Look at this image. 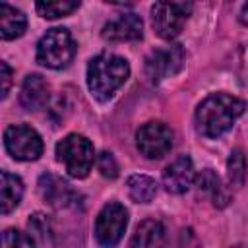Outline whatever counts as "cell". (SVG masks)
Wrapping results in <instances>:
<instances>
[{"instance_id":"obj_9","label":"cell","mask_w":248,"mask_h":248,"mask_svg":"<svg viewBox=\"0 0 248 248\" xmlns=\"http://www.w3.org/2000/svg\"><path fill=\"white\" fill-rule=\"evenodd\" d=\"M184 62V50L180 45H170L163 48H155L145 58V76L151 83H159L170 76H174Z\"/></svg>"},{"instance_id":"obj_12","label":"cell","mask_w":248,"mask_h":248,"mask_svg":"<svg viewBox=\"0 0 248 248\" xmlns=\"http://www.w3.org/2000/svg\"><path fill=\"white\" fill-rule=\"evenodd\" d=\"M196 180L194 161L188 155H178L163 170V186L170 194H184Z\"/></svg>"},{"instance_id":"obj_15","label":"cell","mask_w":248,"mask_h":248,"mask_svg":"<svg viewBox=\"0 0 248 248\" xmlns=\"http://www.w3.org/2000/svg\"><path fill=\"white\" fill-rule=\"evenodd\" d=\"M196 188L198 194L207 198L215 207H225L229 203V194L225 192V188L221 186V178L215 174V170L211 169H203L198 176H196Z\"/></svg>"},{"instance_id":"obj_17","label":"cell","mask_w":248,"mask_h":248,"mask_svg":"<svg viewBox=\"0 0 248 248\" xmlns=\"http://www.w3.org/2000/svg\"><path fill=\"white\" fill-rule=\"evenodd\" d=\"M27 27V17L21 10L2 2L0 4V37L4 41H12L23 35Z\"/></svg>"},{"instance_id":"obj_16","label":"cell","mask_w":248,"mask_h":248,"mask_svg":"<svg viewBox=\"0 0 248 248\" xmlns=\"http://www.w3.org/2000/svg\"><path fill=\"white\" fill-rule=\"evenodd\" d=\"M23 196V182L17 174H12L8 170H2L0 174V209L4 215L14 211Z\"/></svg>"},{"instance_id":"obj_4","label":"cell","mask_w":248,"mask_h":248,"mask_svg":"<svg viewBox=\"0 0 248 248\" xmlns=\"http://www.w3.org/2000/svg\"><path fill=\"white\" fill-rule=\"evenodd\" d=\"M76 56V41L64 27L48 29L37 43V62L50 70L66 68Z\"/></svg>"},{"instance_id":"obj_1","label":"cell","mask_w":248,"mask_h":248,"mask_svg":"<svg viewBox=\"0 0 248 248\" xmlns=\"http://www.w3.org/2000/svg\"><path fill=\"white\" fill-rule=\"evenodd\" d=\"M244 108L246 103L231 93H211L196 108V128L205 138H219L232 128Z\"/></svg>"},{"instance_id":"obj_5","label":"cell","mask_w":248,"mask_h":248,"mask_svg":"<svg viewBox=\"0 0 248 248\" xmlns=\"http://www.w3.org/2000/svg\"><path fill=\"white\" fill-rule=\"evenodd\" d=\"M192 14V4L186 2H155L151 6V23L161 39L172 41L184 29L188 16Z\"/></svg>"},{"instance_id":"obj_10","label":"cell","mask_w":248,"mask_h":248,"mask_svg":"<svg viewBox=\"0 0 248 248\" xmlns=\"http://www.w3.org/2000/svg\"><path fill=\"white\" fill-rule=\"evenodd\" d=\"M37 186H39V194H41L43 202L56 209L72 207V205H76V202L79 198V194L76 190H72V186L66 180H62L60 176L50 174V172L41 174Z\"/></svg>"},{"instance_id":"obj_2","label":"cell","mask_w":248,"mask_h":248,"mask_svg":"<svg viewBox=\"0 0 248 248\" xmlns=\"http://www.w3.org/2000/svg\"><path fill=\"white\" fill-rule=\"evenodd\" d=\"M130 76V64L118 54H97L87 66V87L97 101H108Z\"/></svg>"},{"instance_id":"obj_21","label":"cell","mask_w":248,"mask_h":248,"mask_svg":"<svg viewBox=\"0 0 248 248\" xmlns=\"http://www.w3.org/2000/svg\"><path fill=\"white\" fill-rule=\"evenodd\" d=\"M2 248H37L35 238L17 229H6L2 232Z\"/></svg>"},{"instance_id":"obj_8","label":"cell","mask_w":248,"mask_h":248,"mask_svg":"<svg viewBox=\"0 0 248 248\" xmlns=\"http://www.w3.org/2000/svg\"><path fill=\"white\" fill-rule=\"evenodd\" d=\"M172 130L159 120L145 122L136 132V145L140 153L147 159H161L172 147Z\"/></svg>"},{"instance_id":"obj_20","label":"cell","mask_w":248,"mask_h":248,"mask_svg":"<svg viewBox=\"0 0 248 248\" xmlns=\"http://www.w3.org/2000/svg\"><path fill=\"white\" fill-rule=\"evenodd\" d=\"M227 170H229V182L234 188H240L246 180V155L240 147L231 151L229 163H227Z\"/></svg>"},{"instance_id":"obj_22","label":"cell","mask_w":248,"mask_h":248,"mask_svg":"<svg viewBox=\"0 0 248 248\" xmlns=\"http://www.w3.org/2000/svg\"><path fill=\"white\" fill-rule=\"evenodd\" d=\"M95 163H97L99 172H101L105 178L112 180V178L118 176V163H116V159H114V155H112L110 151H103V153H99Z\"/></svg>"},{"instance_id":"obj_3","label":"cell","mask_w":248,"mask_h":248,"mask_svg":"<svg viewBox=\"0 0 248 248\" xmlns=\"http://www.w3.org/2000/svg\"><path fill=\"white\" fill-rule=\"evenodd\" d=\"M56 161L72 178H85L97 161L93 143L81 134H68L56 143Z\"/></svg>"},{"instance_id":"obj_11","label":"cell","mask_w":248,"mask_h":248,"mask_svg":"<svg viewBox=\"0 0 248 248\" xmlns=\"http://www.w3.org/2000/svg\"><path fill=\"white\" fill-rule=\"evenodd\" d=\"M103 39L110 43H128V41H140L143 37V21L134 12L118 14L116 17L108 19L103 25Z\"/></svg>"},{"instance_id":"obj_25","label":"cell","mask_w":248,"mask_h":248,"mask_svg":"<svg viewBox=\"0 0 248 248\" xmlns=\"http://www.w3.org/2000/svg\"><path fill=\"white\" fill-rule=\"evenodd\" d=\"M231 248H242V246H231Z\"/></svg>"},{"instance_id":"obj_6","label":"cell","mask_w":248,"mask_h":248,"mask_svg":"<svg viewBox=\"0 0 248 248\" xmlns=\"http://www.w3.org/2000/svg\"><path fill=\"white\" fill-rule=\"evenodd\" d=\"M128 227V209L118 202H108L103 205L95 219V240L103 248H112L124 236Z\"/></svg>"},{"instance_id":"obj_24","label":"cell","mask_w":248,"mask_h":248,"mask_svg":"<svg viewBox=\"0 0 248 248\" xmlns=\"http://www.w3.org/2000/svg\"><path fill=\"white\" fill-rule=\"evenodd\" d=\"M238 19H240L244 25H248V2H246V4H242L240 14H238Z\"/></svg>"},{"instance_id":"obj_7","label":"cell","mask_w":248,"mask_h":248,"mask_svg":"<svg viewBox=\"0 0 248 248\" xmlns=\"http://www.w3.org/2000/svg\"><path fill=\"white\" fill-rule=\"evenodd\" d=\"M4 147L16 161H35L43 155V140L27 124L8 126L4 130Z\"/></svg>"},{"instance_id":"obj_19","label":"cell","mask_w":248,"mask_h":248,"mask_svg":"<svg viewBox=\"0 0 248 248\" xmlns=\"http://www.w3.org/2000/svg\"><path fill=\"white\" fill-rule=\"evenodd\" d=\"M78 8H79V2H76V0H43V2L35 4V10L39 12V16L46 17V19L70 16Z\"/></svg>"},{"instance_id":"obj_18","label":"cell","mask_w":248,"mask_h":248,"mask_svg":"<svg viewBox=\"0 0 248 248\" xmlns=\"http://www.w3.org/2000/svg\"><path fill=\"white\" fill-rule=\"evenodd\" d=\"M128 194L136 203H149L157 194V182L147 174H132L126 180Z\"/></svg>"},{"instance_id":"obj_23","label":"cell","mask_w":248,"mask_h":248,"mask_svg":"<svg viewBox=\"0 0 248 248\" xmlns=\"http://www.w3.org/2000/svg\"><path fill=\"white\" fill-rule=\"evenodd\" d=\"M0 79H2V89H0V97L6 99L10 93V85H12V68L8 66V62H0Z\"/></svg>"},{"instance_id":"obj_14","label":"cell","mask_w":248,"mask_h":248,"mask_svg":"<svg viewBox=\"0 0 248 248\" xmlns=\"http://www.w3.org/2000/svg\"><path fill=\"white\" fill-rule=\"evenodd\" d=\"M165 227L157 219H145L141 221L132 238H130V248H165Z\"/></svg>"},{"instance_id":"obj_13","label":"cell","mask_w":248,"mask_h":248,"mask_svg":"<svg viewBox=\"0 0 248 248\" xmlns=\"http://www.w3.org/2000/svg\"><path fill=\"white\" fill-rule=\"evenodd\" d=\"M19 103L25 110H39L48 103V83L39 74L25 76L19 91Z\"/></svg>"}]
</instances>
